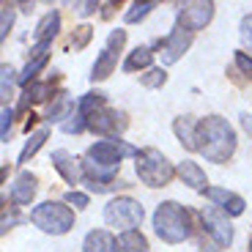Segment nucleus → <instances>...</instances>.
Listing matches in <instances>:
<instances>
[{"mask_svg": "<svg viewBox=\"0 0 252 252\" xmlns=\"http://www.w3.org/2000/svg\"><path fill=\"white\" fill-rule=\"evenodd\" d=\"M124 157H137V148L124 140H99L85 151L82 173L91 192H110L115 189V176L121 170Z\"/></svg>", "mask_w": 252, "mask_h": 252, "instance_id": "1", "label": "nucleus"}, {"mask_svg": "<svg viewBox=\"0 0 252 252\" xmlns=\"http://www.w3.org/2000/svg\"><path fill=\"white\" fill-rule=\"evenodd\" d=\"M236 145H239L236 132L225 118L208 115V118L200 121V126H197V154H203L208 162L225 164L236 154Z\"/></svg>", "mask_w": 252, "mask_h": 252, "instance_id": "2", "label": "nucleus"}, {"mask_svg": "<svg viewBox=\"0 0 252 252\" xmlns=\"http://www.w3.org/2000/svg\"><path fill=\"white\" fill-rule=\"evenodd\" d=\"M154 230L164 244H181L192 236V214L176 200H164L154 211Z\"/></svg>", "mask_w": 252, "mask_h": 252, "instance_id": "3", "label": "nucleus"}, {"mask_svg": "<svg viewBox=\"0 0 252 252\" xmlns=\"http://www.w3.org/2000/svg\"><path fill=\"white\" fill-rule=\"evenodd\" d=\"M134 159H137L134 162V170H137L140 181L151 189L167 187L173 181V176H176V167H173L170 159L164 157L159 148H143V151H137Z\"/></svg>", "mask_w": 252, "mask_h": 252, "instance_id": "4", "label": "nucleus"}, {"mask_svg": "<svg viewBox=\"0 0 252 252\" xmlns=\"http://www.w3.org/2000/svg\"><path fill=\"white\" fill-rule=\"evenodd\" d=\"M31 222L38 227V230H44V233L63 236V233H69L71 227H74V211H71L66 203L44 200L31 211Z\"/></svg>", "mask_w": 252, "mask_h": 252, "instance_id": "5", "label": "nucleus"}, {"mask_svg": "<svg viewBox=\"0 0 252 252\" xmlns=\"http://www.w3.org/2000/svg\"><path fill=\"white\" fill-rule=\"evenodd\" d=\"M145 211L134 197H115L104 206V222L113 227H118L121 233L126 230H137V225L143 222Z\"/></svg>", "mask_w": 252, "mask_h": 252, "instance_id": "6", "label": "nucleus"}, {"mask_svg": "<svg viewBox=\"0 0 252 252\" xmlns=\"http://www.w3.org/2000/svg\"><path fill=\"white\" fill-rule=\"evenodd\" d=\"M124 44H126V31L124 28H118V31L110 33L107 41H104V50H101V55L96 58L94 69H91V80L101 82V80H107V77L113 74L115 66H118V55H121V50H124Z\"/></svg>", "mask_w": 252, "mask_h": 252, "instance_id": "7", "label": "nucleus"}, {"mask_svg": "<svg viewBox=\"0 0 252 252\" xmlns=\"http://www.w3.org/2000/svg\"><path fill=\"white\" fill-rule=\"evenodd\" d=\"M126 113H121V110H113V107H99L94 110V113L85 118V126H88L91 132L101 134V137H118L121 132L126 129Z\"/></svg>", "mask_w": 252, "mask_h": 252, "instance_id": "8", "label": "nucleus"}, {"mask_svg": "<svg viewBox=\"0 0 252 252\" xmlns=\"http://www.w3.org/2000/svg\"><path fill=\"white\" fill-rule=\"evenodd\" d=\"M200 220H203V227H206V233L214 239L217 247H230L233 241V227L227 222V214L222 208H214V206H206L200 211Z\"/></svg>", "mask_w": 252, "mask_h": 252, "instance_id": "9", "label": "nucleus"}, {"mask_svg": "<svg viewBox=\"0 0 252 252\" xmlns=\"http://www.w3.org/2000/svg\"><path fill=\"white\" fill-rule=\"evenodd\" d=\"M214 3H184L178 11V28L187 33H197L214 19Z\"/></svg>", "mask_w": 252, "mask_h": 252, "instance_id": "10", "label": "nucleus"}, {"mask_svg": "<svg viewBox=\"0 0 252 252\" xmlns=\"http://www.w3.org/2000/svg\"><path fill=\"white\" fill-rule=\"evenodd\" d=\"M189 47H192V33H187L184 28L176 25L170 31V36H164L157 44V50H159V58H162L164 66H173L176 61H181V55Z\"/></svg>", "mask_w": 252, "mask_h": 252, "instance_id": "11", "label": "nucleus"}, {"mask_svg": "<svg viewBox=\"0 0 252 252\" xmlns=\"http://www.w3.org/2000/svg\"><path fill=\"white\" fill-rule=\"evenodd\" d=\"M203 195L214 203V206H220L227 217H241V214H244V208H247V203H244V197H241V195L227 192V189H220V187H208Z\"/></svg>", "mask_w": 252, "mask_h": 252, "instance_id": "12", "label": "nucleus"}, {"mask_svg": "<svg viewBox=\"0 0 252 252\" xmlns=\"http://www.w3.org/2000/svg\"><path fill=\"white\" fill-rule=\"evenodd\" d=\"M52 164H55V170L61 173V176L66 178V184H71V187H77V184L85 178L82 164L77 162V157L69 154V151H63V148H58V151L52 154Z\"/></svg>", "mask_w": 252, "mask_h": 252, "instance_id": "13", "label": "nucleus"}, {"mask_svg": "<svg viewBox=\"0 0 252 252\" xmlns=\"http://www.w3.org/2000/svg\"><path fill=\"white\" fill-rule=\"evenodd\" d=\"M36 189H38V181H36V176L33 173H28V170H22L17 178H14V184H11V203L14 206H31L33 203V197H36Z\"/></svg>", "mask_w": 252, "mask_h": 252, "instance_id": "14", "label": "nucleus"}, {"mask_svg": "<svg viewBox=\"0 0 252 252\" xmlns=\"http://www.w3.org/2000/svg\"><path fill=\"white\" fill-rule=\"evenodd\" d=\"M176 176L181 178L189 189H195V192H206V189H208V178H206V173H203V167L197 162H189V159L178 162Z\"/></svg>", "mask_w": 252, "mask_h": 252, "instance_id": "15", "label": "nucleus"}, {"mask_svg": "<svg viewBox=\"0 0 252 252\" xmlns=\"http://www.w3.org/2000/svg\"><path fill=\"white\" fill-rule=\"evenodd\" d=\"M197 126H200V121L192 118V115H181V118H176V124H173V132H176L178 143H181L187 151H197Z\"/></svg>", "mask_w": 252, "mask_h": 252, "instance_id": "16", "label": "nucleus"}, {"mask_svg": "<svg viewBox=\"0 0 252 252\" xmlns=\"http://www.w3.org/2000/svg\"><path fill=\"white\" fill-rule=\"evenodd\" d=\"M58 31H61V14L58 11L44 14V19H41L38 28H36V47L38 50H47V47L52 44V38L58 36Z\"/></svg>", "mask_w": 252, "mask_h": 252, "instance_id": "17", "label": "nucleus"}, {"mask_svg": "<svg viewBox=\"0 0 252 252\" xmlns=\"http://www.w3.org/2000/svg\"><path fill=\"white\" fill-rule=\"evenodd\" d=\"M85 252H118V241L113 239V233L107 230H91L82 241Z\"/></svg>", "mask_w": 252, "mask_h": 252, "instance_id": "18", "label": "nucleus"}, {"mask_svg": "<svg viewBox=\"0 0 252 252\" xmlns=\"http://www.w3.org/2000/svg\"><path fill=\"white\" fill-rule=\"evenodd\" d=\"M55 94V85H52V80L47 82H31L25 88V94H22V107H28V104H38V101H47V99H61V96H52Z\"/></svg>", "mask_w": 252, "mask_h": 252, "instance_id": "19", "label": "nucleus"}, {"mask_svg": "<svg viewBox=\"0 0 252 252\" xmlns=\"http://www.w3.org/2000/svg\"><path fill=\"white\" fill-rule=\"evenodd\" d=\"M31 61H28V66H25V71H22V74H19V82H22V85H31V82H36V77H38V71L44 69L47 63H50V52L47 50H38V47H33V52H31Z\"/></svg>", "mask_w": 252, "mask_h": 252, "instance_id": "20", "label": "nucleus"}, {"mask_svg": "<svg viewBox=\"0 0 252 252\" xmlns=\"http://www.w3.org/2000/svg\"><path fill=\"white\" fill-rule=\"evenodd\" d=\"M118 252H148V239L140 230H126L118 236Z\"/></svg>", "mask_w": 252, "mask_h": 252, "instance_id": "21", "label": "nucleus"}, {"mask_svg": "<svg viewBox=\"0 0 252 252\" xmlns=\"http://www.w3.org/2000/svg\"><path fill=\"white\" fill-rule=\"evenodd\" d=\"M154 63V52L151 47H137L129 52V58L124 61V71H137V69H148Z\"/></svg>", "mask_w": 252, "mask_h": 252, "instance_id": "22", "label": "nucleus"}, {"mask_svg": "<svg viewBox=\"0 0 252 252\" xmlns=\"http://www.w3.org/2000/svg\"><path fill=\"white\" fill-rule=\"evenodd\" d=\"M47 137H50V129H47V126H44V129H38L36 134H31V140L25 143V148H22V154H19V162L25 164L31 157H36V151L41 148V145H44Z\"/></svg>", "mask_w": 252, "mask_h": 252, "instance_id": "23", "label": "nucleus"}, {"mask_svg": "<svg viewBox=\"0 0 252 252\" xmlns=\"http://www.w3.org/2000/svg\"><path fill=\"white\" fill-rule=\"evenodd\" d=\"M71 110H74V101L69 99V96L63 94L61 99L55 101V104H50V113H47V118L50 121H63V118H71Z\"/></svg>", "mask_w": 252, "mask_h": 252, "instance_id": "24", "label": "nucleus"}, {"mask_svg": "<svg viewBox=\"0 0 252 252\" xmlns=\"http://www.w3.org/2000/svg\"><path fill=\"white\" fill-rule=\"evenodd\" d=\"M0 96H3V107H8V99H11L14 94V69L8 66V63H3L0 66Z\"/></svg>", "mask_w": 252, "mask_h": 252, "instance_id": "25", "label": "nucleus"}, {"mask_svg": "<svg viewBox=\"0 0 252 252\" xmlns=\"http://www.w3.org/2000/svg\"><path fill=\"white\" fill-rule=\"evenodd\" d=\"M140 82H143L145 88H162L164 82H167V71L164 69H148L140 77Z\"/></svg>", "mask_w": 252, "mask_h": 252, "instance_id": "26", "label": "nucleus"}, {"mask_svg": "<svg viewBox=\"0 0 252 252\" xmlns=\"http://www.w3.org/2000/svg\"><path fill=\"white\" fill-rule=\"evenodd\" d=\"M91 36H94V28L91 25H80L74 33L69 36V47H74V50H82V47L91 41Z\"/></svg>", "mask_w": 252, "mask_h": 252, "instance_id": "27", "label": "nucleus"}, {"mask_svg": "<svg viewBox=\"0 0 252 252\" xmlns=\"http://www.w3.org/2000/svg\"><path fill=\"white\" fill-rule=\"evenodd\" d=\"M154 8H157V3H134V6L126 11V22H140V19H145Z\"/></svg>", "mask_w": 252, "mask_h": 252, "instance_id": "28", "label": "nucleus"}, {"mask_svg": "<svg viewBox=\"0 0 252 252\" xmlns=\"http://www.w3.org/2000/svg\"><path fill=\"white\" fill-rule=\"evenodd\" d=\"M239 36H241V41H244V47L252 52V14H247V17L241 19V25H239Z\"/></svg>", "mask_w": 252, "mask_h": 252, "instance_id": "29", "label": "nucleus"}, {"mask_svg": "<svg viewBox=\"0 0 252 252\" xmlns=\"http://www.w3.org/2000/svg\"><path fill=\"white\" fill-rule=\"evenodd\" d=\"M0 14H3V25H0L3 31H0V36L6 38V36H8V31H11V25H14V6L3 3V11H0Z\"/></svg>", "mask_w": 252, "mask_h": 252, "instance_id": "30", "label": "nucleus"}, {"mask_svg": "<svg viewBox=\"0 0 252 252\" xmlns=\"http://www.w3.org/2000/svg\"><path fill=\"white\" fill-rule=\"evenodd\" d=\"M63 203H66V206H74V208H85L91 200H88V195H82V192H74V189H71Z\"/></svg>", "mask_w": 252, "mask_h": 252, "instance_id": "31", "label": "nucleus"}, {"mask_svg": "<svg viewBox=\"0 0 252 252\" xmlns=\"http://www.w3.org/2000/svg\"><path fill=\"white\" fill-rule=\"evenodd\" d=\"M236 66H239V69L252 80V55H247V52H236Z\"/></svg>", "mask_w": 252, "mask_h": 252, "instance_id": "32", "label": "nucleus"}, {"mask_svg": "<svg viewBox=\"0 0 252 252\" xmlns=\"http://www.w3.org/2000/svg\"><path fill=\"white\" fill-rule=\"evenodd\" d=\"M11 118H14V110L3 107V126H0V140L8 143V126H11Z\"/></svg>", "mask_w": 252, "mask_h": 252, "instance_id": "33", "label": "nucleus"}, {"mask_svg": "<svg viewBox=\"0 0 252 252\" xmlns=\"http://www.w3.org/2000/svg\"><path fill=\"white\" fill-rule=\"evenodd\" d=\"M96 8H99V3H77L74 11L80 14V17H88V14H94Z\"/></svg>", "mask_w": 252, "mask_h": 252, "instance_id": "34", "label": "nucleus"}, {"mask_svg": "<svg viewBox=\"0 0 252 252\" xmlns=\"http://www.w3.org/2000/svg\"><path fill=\"white\" fill-rule=\"evenodd\" d=\"M200 252H222V250H217V247H200Z\"/></svg>", "mask_w": 252, "mask_h": 252, "instance_id": "35", "label": "nucleus"}, {"mask_svg": "<svg viewBox=\"0 0 252 252\" xmlns=\"http://www.w3.org/2000/svg\"><path fill=\"white\" fill-rule=\"evenodd\" d=\"M250 252H252V239H250Z\"/></svg>", "mask_w": 252, "mask_h": 252, "instance_id": "36", "label": "nucleus"}]
</instances>
